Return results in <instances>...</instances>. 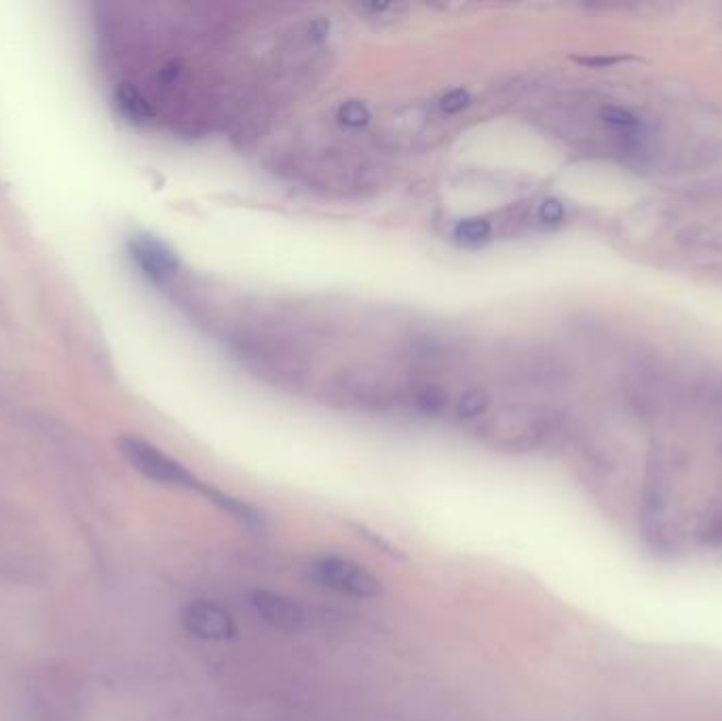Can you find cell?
Segmentation results:
<instances>
[{"label":"cell","instance_id":"1","mask_svg":"<svg viewBox=\"0 0 722 721\" xmlns=\"http://www.w3.org/2000/svg\"><path fill=\"white\" fill-rule=\"evenodd\" d=\"M119 447H121V453L125 455V460L132 463L142 476H146L159 485L195 489L199 493L205 485V483L196 481V476L191 470H187L182 463L176 462L159 447H155L153 442H148L144 438L125 436V438H121Z\"/></svg>","mask_w":722,"mask_h":721},{"label":"cell","instance_id":"2","mask_svg":"<svg viewBox=\"0 0 722 721\" xmlns=\"http://www.w3.org/2000/svg\"><path fill=\"white\" fill-rule=\"evenodd\" d=\"M313 576L321 586L347 597L376 599L383 595V582L351 559L321 556L313 565Z\"/></svg>","mask_w":722,"mask_h":721},{"label":"cell","instance_id":"3","mask_svg":"<svg viewBox=\"0 0 722 721\" xmlns=\"http://www.w3.org/2000/svg\"><path fill=\"white\" fill-rule=\"evenodd\" d=\"M184 629L205 641H226L237 635V622L226 607L212 601H193L182 613Z\"/></svg>","mask_w":722,"mask_h":721},{"label":"cell","instance_id":"4","mask_svg":"<svg viewBox=\"0 0 722 721\" xmlns=\"http://www.w3.org/2000/svg\"><path fill=\"white\" fill-rule=\"evenodd\" d=\"M127 250H129V259L134 260V264L138 267L139 271L157 284H163L180 269L176 255L167 248L163 241H159L150 235L132 237L127 244Z\"/></svg>","mask_w":722,"mask_h":721},{"label":"cell","instance_id":"5","mask_svg":"<svg viewBox=\"0 0 722 721\" xmlns=\"http://www.w3.org/2000/svg\"><path fill=\"white\" fill-rule=\"evenodd\" d=\"M250 604L264 622H269L279 631H298L305 622L301 606L278 593L256 590L250 595Z\"/></svg>","mask_w":722,"mask_h":721},{"label":"cell","instance_id":"6","mask_svg":"<svg viewBox=\"0 0 722 721\" xmlns=\"http://www.w3.org/2000/svg\"><path fill=\"white\" fill-rule=\"evenodd\" d=\"M678 244L695 252L722 255V218L699 221L678 233Z\"/></svg>","mask_w":722,"mask_h":721},{"label":"cell","instance_id":"7","mask_svg":"<svg viewBox=\"0 0 722 721\" xmlns=\"http://www.w3.org/2000/svg\"><path fill=\"white\" fill-rule=\"evenodd\" d=\"M201 493L212 502L216 504L221 510H224L226 515H230L233 519L244 522L246 527H262V515L250 506L248 502L239 499V497H233L224 491L216 489V487H210V485H203Z\"/></svg>","mask_w":722,"mask_h":721},{"label":"cell","instance_id":"8","mask_svg":"<svg viewBox=\"0 0 722 721\" xmlns=\"http://www.w3.org/2000/svg\"><path fill=\"white\" fill-rule=\"evenodd\" d=\"M114 104H116L119 113L132 123H148L155 116V109L150 106V102L129 83L116 87Z\"/></svg>","mask_w":722,"mask_h":721},{"label":"cell","instance_id":"9","mask_svg":"<svg viewBox=\"0 0 722 721\" xmlns=\"http://www.w3.org/2000/svg\"><path fill=\"white\" fill-rule=\"evenodd\" d=\"M490 235V225L488 221H482V218H470V221H461L456 225V237L463 241V244H480L484 241L486 237Z\"/></svg>","mask_w":722,"mask_h":721},{"label":"cell","instance_id":"10","mask_svg":"<svg viewBox=\"0 0 722 721\" xmlns=\"http://www.w3.org/2000/svg\"><path fill=\"white\" fill-rule=\"evenodd\" d=\"M488 403H490V398L484 390H472L459 401V415L465 419H473L486 410Z\"/></svg>","mask_w":722,"mask_h":721},{"label":"cell","instance_id":"11","mask_svg":"<svg viewBox=\"0 0 722 721\" xmlns=\"http://www.w3.org/2000/svg\"><path fill=\"white\" fill-rule=\"evenodd\" d=\"M338 121L347 127H361L370 121V113L361 102H347L338 109Z\"/></svg>","mask_w":722,"mask_h":721},{"label":"cell","instance_id":"12","mask_svg":"<svg viewBox=\"0 0 722 721\" xmlns=\"http://www.w3.org/2000/svg\"><path fill=\"white\" fill-rule=\"evenodd\" d=\"M448 404V396L440 387H425L417 396V406L422 413H440Z\"/></svg>","mask_w":722,"mask_h":721},{"label":"cell","instance_id":"13","mask_svg":"<svg viewBox=\"0 0 722 721\" xmlns=\"http://www.w3.org/2000/svg\"><path fill=\"white\" fill-rule=\"evenodd\" d=\"M470 100L472 98H470V93L465 89H452V91H448L444 98H442L440 106H442V111L448 113V115H454V113H461L463 109H467L470 106Z\"/></svg>","mask_w":722,"mask_h":721},{"label":"cell","instance_id":"14","mask_svg":"<svg viewBox=\"0 0 722 721\" xmlns=\"http://www.w3.org/2000/svg\"><path fill=\"white\" fill-rule=\"evenodd\" d=\"M539 218L543 223H550V225H556L562 218H564V207L562 203L556 202V200H548V202L541 203L539 207Z\"/></svg>","mask_w":722,"mask_h":721}]
</instances>
